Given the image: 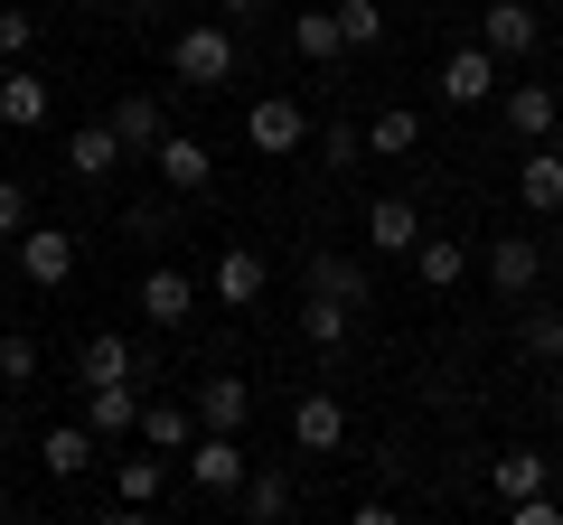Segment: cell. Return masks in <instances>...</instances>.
Segmentation results:
<instances>
[{
  "instance_id": "obj_1",
  "label": "cell",
  "mask_w": 563,
  "mask_h": 525,
  "mask_svg": "<svg viewBox=\"0 0 563 525\" xmlns=\"http://www.w3.org/2000/svg\"><path fill=\"white\" fill-rule=\"evenodd\" d=\"M169 76H179L188 94H217V85H235V38H225L217 20L179 29V38H169Z\"/></svg>"
},
{
  "instance_id": "obj_2",
  "label": "cell",
  "mask_w": 563,
  "mask_h": 525,
  "mask_svg": "<svg viewBox=\"0 0 563 525\" xmlns=\"http://www.w3.org/2000/svg\"><path fill=\"white\" fill-rule=\"evenodd\" d=\"M498 47H479V38H470V47H451V57H442V103H451V113H479V103H498L507 94V85H498Z\"/></svg>"
},
{
  "instance_id": "obj_3",
  "label": "cell",
  "mask_w": 563,
  "mask_h": 525,
  "mask_svg": "<svg viewBox=\"0 0 563 525\" xmlns=\"http://www.w3.org/2000/svg\"><path fill=\"white\" fill-rule=\"evenodd\" d=\"M188 479H198L207 498H244V479H254L244 432H198V442H188Z\"/></svg>"
},
{
  "instance_id": "obj_4",
  "label": "cell",
  "mask_w": 563,
  "mask_h": 525,
  "mask_svg": "<svg viewBox=\"0 0 563 525\" xmlns=\"http://www.w3.org/2000/svg\"><path fill=\"white\" fill-rule=\"evenodd\" d=\"M20 282H38V291L76 282V235L66 225H20Z\"/></svg>"
},
{
  "instance_id": "obj_5",
  "label": "cell",
  "mask_w": 563,
  "mask_h": 525,
  "mask_svg": "<svg viewBox=\"0 0 563 525\" xmlns=\"http://www.w3.org/2000/svg\"><path fill=\"white\" fill-rule=\"evenodd\" d=\"M301 132H310V113L291 94H263L254 113H244V142L263 150V160H291V150H301Z\"/></svg>"
},
{
  "instance_id": "obj_6",
  "label": "cell",
  "mask_w": 563,
  "mask_h": 525,
  "mask_svg": "<svg viewBox=\"0 0 563 525\" xmlns=\"http://www.w3.org/2000/svg\"><path fill=\"white\" fill-rule=\"evenodd\" d=\"M141 404H151V394H141V376H113V384H85V423H95L103 442H132V432H141Z\"/></svg>"
},
{
  "instance_id": "obj_7",
  "label": "cell",
  "mask_w": 563,
  "mask_h": 525,
  "mask_svg": "<svg viewBox=\"0 0 563 525\" xmlns=\"http://www.w3.org/2000/svg\"><path fill=\"white\" fill-rule=\"evenodd\" d=\"M479 47H498V57H536V47H544L536 0H488V10H479Z\"/></svg>"
},
{
  "instance_id": "obj_8",
  "label": "cell",
  "mask_w": 563,
  "mask_h": 525,
  "mask_svg": "<svg viewBox=\"0 0 563 525\" xmlns=\"http://www.w3.org/2000/svg\"><path fill=\"white\" fill-rule=\"evenodd\" d=\"M151 169H161V188H169V198H198V188L217 179V150H207L198 132H169V142L151 150Z\"/></svg>"
},
{
  "instance_id": "obj_9",
  "label": "cell",
  "mask_w": 563,
  "mask_h": 525,
  "mask_svg": "<svg viewBox=\"0 0 563 525\" xmlns=\"http://www.w3.org/2000/svg\"><path fill=\"white\" fill-rule=\"evenodd\" d=\"M291 442H301L310 460H329V450H347V404H339V394H329V384H320V394H301V404H291Z\"/></svg>"
},
{
  "instance_id": "obj_10",
  "label": "cell",
  "mask_w": 563,
  "mask_h": 525,
  "mask_svg": "<svg viewBox=\"0 0 563 525\" xmlns=\"http://www.w3.org/2000/svg\"><path fill=\"white\" fill-rule=\"evenodd\" d=\"M498 113H507V132H517V142H554V132H563L554 85H507V94H498Z\"/></svg>"
},
{
  "instance_id": "obj_11",
  "label": "cell",
  "mask_w": 563,
  "mask_h": 525,
  "mask_svg": "<svg viewBox=\"0 0 563 525\" xmlns=\"http://www.w3.org/2000/svg\"><path fill=\"white\" fill-rule=\"evenodd\" d=\"M188 310H198V282H188L179 262L141 272V320H151V328H188Z\"/></svg>"
},
{
  "instance_id": "obj_12",
  "label": "cell",
  "mask_w": 563,
  "mask_h": 525,
  "mask_svg": "<svg viewBox=\"0 0 563 525\" xmlns=\"http://www.w3.org/2000/svg\"><path fill=\"white\" fill-rule=\"evenodd\" d=\"M198 404H179V394H151V404H141V442L151 450H169V460H188V442H198Z\"/></svg>"
},
{
  "instance_id": "obj_13",
  "label": "cell",
  "mask_w": 563,
  "mask_h": 525,
  "mask_svg": "<svg viewBox=\"0 0 563 525\" xmlns=\"http://www.w3.org/2000/svg\"><path fill=\"white\" fill-rule=\"evenodd\" d=\"M488 282H498L507 301H526V291L544 282V244L536 235H498V244H488Z\"/></svg>"
},
{
  "instance_id": "obj_14",
  "label": "cell",
  "mask_w": 563,
  "mask_h": 525,
  "mask_svg": "<svg viewBox=\"0 0 563 525\" xmlns=\"http://www.w3.org/2000/svg\"><path fill=\"white\" fill-rule=\"evenodd\" d=\"M263 282H273V272H263V254H254V244H225V254H217V272H207V291H217L225 310H254V301H263Z\"/></svg>"
},
{
  "instance_id": "obj_15",
  "label": "cell",
  "mask_w": 563,
  "mask_h": 525,
  "mask_svg": "<svg viewBox=\"0 0 563 525\" xmlns=\"http://www.w3.org/2000/svg\"><path fill=\"white\" fill-rule=\"evenodd\" d=\"M103 122L122 132V150H132V160H151V150L169 142V122H161V94H141V85H132V94H122V103H113Z\"/></svg>"
},
{
  "instance_id": "obj_16",
  "label": "cell",
  "mask_w": 563,
  "mask_h": 525,
  "mask_svg": "<svg viewBox=\"0 0 563 525\" xmlns=\"http://www.w3.org/2000/svg\"><path fill=\"white\" fill-rule=\"evenodd\" d=\"M95 442H103L95 423H57L38 442V469H47V479H85V469H95Z\"/></svg>"
},
{
  "instance_id": "obj_17",
  "label": "cell",
  "mask_w": 563,
  "mask_h": 525,
  "mask_svg": "<svg viewBox=\"0 0 563 525\" xmlns=\"http://www.w3.org/2000/svg\"><path fill=\"white\" fill-rule=\"evenodd\" d=\"M66 169H76V179H113V169H122V132H113V122L66 132Z\"/></svg>"
},
{
  "instance_id": "obj_18",
  "label": "cell",
  "mask_w": 563,
  "mask_h": 525,
  "mask_svg": "<svg viewBox=\"0 0 563 525\" xmlns=\"http://www.w3.org/2000/svg\"><path fill=\"white\" fill-rule=\"evenodd\" d=\"M291 47H301L310 66H329V57H347V29H339V0H301V20H291Z\"/></svg>"
},
{
  "instance_id": "obj_19",
  "label": "cell",
  "mask_w": 563,
  "mask_h": 525,
  "mask_svg": "<svg viewBox=\"0 0 563 525\" xmlns=\"http://www.w3.org/2000/svg\"><path fill=\"white\" fill-rule=\"evenodd\" d=\"M47 76H29V66H10V76H0V122H10V132H38L47 122Z\"/></svg>"
},
{
  "instance_id": "obj_20",
  "label": "cell",
  "mask_w": 563,
  "mask_h": 525,
  "mask_svg": "<svg viewBox=\"0 0 563 525\" xmlns=\"http://www.w3.org/2000/svg\"><path fill=\"white\" fill-rule=\"evenodd\" d=\"M244 413H254V384L244 376H207L198 384V423L207 432H244Z\"/></svg>"
},
{
  "instance_id": "obj_21",
  "label": "cell",
  "mask_w": 563,
  "mask_h": 525,
  "mask_svg": "<svg viewBox=\"0 0 563 525\" xmlns=\"http://www.w3.org/2000/svg\"><path fill=\"white\" fill-rule=\"evenodd\" d=\"M366 244H376V254H413V244H422L413 198H376V206H366Z\"/></svg>"
},
{
  "instance_id": "obj_22",
  "label": "cell",
  "mask_w": 563,
  "mask_h": 525,
  "mask_svg": "<svg viewBox=\"0 0 563 525\" xmlns=\"http://www.w3.org/2000/svg\"><path fill=\"white\" fill-rule=\"evenodd\" d=\"M113 376H141V357H132V338L95 328V338L76 347V384H113Z\"/></svg>"
},
{
  "instance_id": "obj_23",
  "label": "cell",
  "mask_w": 563,
  "mask_h": 525,
  "mask_svg": "<svg viewBox=\"0 0 563 525\" xmlns=\"http://www.w3.org/2000/svg\"><path fill=\"white\" fill-rule=\"evenodd\" d=\"M461 272H470V244H451V235H422L413 244V282L422 291H451Z\"/></svg>"
},
{
  "instance_id": "obj_24",
  "label": "cell",
  "mask_w": 563,
  "mask_h": 525,
  "mask_svg": "<svg viewBox=\"0 0 563 525\" xmlns=\"http://www.w3.org/2000/svg\"><path fill=\"white\" fill-rule=\"evenodd\" d=\"M291 506H301V488H291V469H254V479H244V516H254V525H282Z\"/></svg>"
},
{
  "instance_id": "obj_25",
  "label": "cell",
  "mask_w": 563,
  "mask_h": 525,
  "mask_svg": "<svg viewBox=\"0 0 563 525\" xmlns=\"http://www.w3.org/2000/svg\"><path fill=\"white\" fill-rule=\"evenodd\" d=\"M310 291H329V301L366 310V262H357V254H310Z\"/></svg>"
},
{
  "instance_id": "obj_26",
  "label": "cell",
  "mask_w": 563,
  "mask_h": 525,
  "mask_svg": "<svg viewBox=\"0 0 563 525\" xmlns=\"http://www.w3.org/2000/svg\"><path fill=\"white\" fill-rule=\"evenodd\" d=\"M517 198L536 206V216H554V206H563V150H544V142H536V160L517 169Z\"/></svg>"
},
{
  "instance_id": "obj_27",
  "label": "cell",
  "mask_w": 563,
  "mask_h": 525,
  "mask_svg": "<svg viewBox=\"0 0 563 525\" xmlns=\"http://www.w3.org/2000/svg\"><path fill=\"white\" fill-rule=\"evenodd\" d=\"M413 142H422V113H413V103H385V113L366 122V150H376V160H404Z\"/></svg>"
},
{
  "instance_id": "obj_28",
  "label": "cell",
  "mask_w": 563,
  "mask_h": 525,
  "mask_svg": "<svg viewBox=\"0 0 563 525\" xmlns=\"http://www.w3.org/2000/svg\"><path fill=\"white\" fill-rule=\"evenodd\" d=\"M113 488H122V506H151V498L169 488V450L141 442V460H122V469H113Z\"/></svg>"
},
{
  "instance_id": "obj_29",
  "label": "cell",
  "mask_w": 563,
  "mask_h": 525,
  "mask_svg": "<svg viewBox=\"0 0 563 525\" xmlns=\"http://www.w3.org/2000/svg\"><path fill=\"white\" fill-rule=\"evenodd\" d=\"M301 338L320 347V357H329V347H347V301H329V291H310V301H301Z\"/></svg>"
},
{
  "instance_id": "obj_30",
  "label": "cell",
  "mask_w": 563,
  "mask_h": 525,
  "mask_svg": "<svg viewBox=\"0 0 563 525\" xmlns=\"http://www.w3.org/2000/svg\"><path fill=\"white\" fill-rule=\"evenodd\" d=\"M488 479H498V498H536V488H544V450H498Z\"/></svg>"
},
{
  "instance_id": "obj_31",
  "label": "cell",
  "mask_w": 563,
  "mask_h": 525,
  "mask_svg": "<svg viewBox=\"0 0 563 525\" xmlns=\"http://www.w3.org/2000/svg\"><path fill=\"white\" fill-rule=\"evenodd\" d=\"M517 338H526V357H536V366H563V310H526Z\"/></svg>"
},
{
  "instance_id": "obj_32",
  "label": "cell",
  "mask_w": 563,
  "mask_h": 525,
  "mask_svg": "<svg viewBox=\"0 0 563 525\" xmlns=\"http://www.w3.org/2000/svg\"><path fill=\"white\" fill-rule=\"evenodd\" d=\"M339 29H347V47H376L385 38V0H339Z\"/></svg>"
},
{
  "instance_id": "obj_33",
  "label": "cell",
  "mask_w": 563,
  "mask_h": 525,
  "mask_svg": "<svg viewBox=\"0 0 563 525\" xmlns=\"http://www.w3.org/2000/svg\"><path fill=\"white\" fill-rule=\"evenodd\" d=\"M29 47H38V20H29V10H0V57L20 66Z\"/></svg>"
},
{
  "instance_id": "obj_34",
  "label": "cell",
  "mask_w": 563,
  "mask_h": 525,
  "mask_svg": "<svg viewBox=\"0 0 563 525\" xmlns=\"http://www.w3.org/2000/svg\"><path fill=\"white\" fill-rule=\"evenodd\" d=\"M0 376H10V384H38V347H29V338H0Z\"/></svg>"
},
{
  "instance_id": "obj_35",
  "label": "cell",
  "mask_w": 563,
  "mask_h": 525,
  "mask_svg": "<svg viewBox=\"0 0 563 525\" xmlns=\"http://www.w3.org/2000/svg\"><path fill=\"white\" fill-rule=\"evenodd\" d=\"M20 225H29V188L0 179V235H20Z\"/></svg>"
},
{
  "instance_id": "obj_36",
  "label": "cell",
  "mask_w": 563,
  "mask_h": 525,
  "mask_svg": "<svg viewBox=\"0 0 563 525\" xmlns=\"http://www.w3.org/2000/svg\"><path fill=\"white\" fill-rule=\"evenodd\" d=\"M10 262H20V235H0V282H10Z\"/></svg>"
},
{
  "instance_id": "obj_37",
  "label": "cell",
  "mask_w": 563,
  "mask_h": 525,
  "mask_svg": "<svg viewBox=\"0 0 563 525\" xmlns=\"http://www.w3.org/2000/svg\"><path fill=\"white\" fill-rule=\"evenodd\" d=\"M217 10H254V0H217Z\"/></svg>"
},
{
  "instance_id": "obj_38",
  "label": "cell",
  "mask_w": 563,
  "mask_h": 525,
  "mask_svg": "<svg viewBox=\"0 0 563 525\" xmlns=\"http://www.w3.org/2000/svg\"><path fill=\"white\" fill-rule=\"evenodd\" d=\"M85 10H122V0H85Z\"/></svg>"
},
{
  "instance_id": "obj_39",
  "label": "cell",
  "mask_w": 563,
  "mask_h": 525,
  "mask_svg": "<svg viewBox=\"0 0 563 525\" xmlns=\"http://www.w3.org/2000/svg\"><path fill=\"white\" fill-rule=\"evenodd\" d=\"M0 460H10V442H0Z\"/></svg>"
},
{
  "instance_id": "obj_40",
  "label": "cell",
  "mask_w": 563,
  "mask_h": 525,
  "mask_svg": "<svg viewBox=\"0 0 563 525\" xmlns=\"http://www.w3.org/2000/svg\"><path fill=\"white\" fill-rule=\"evenodd\" d=\"M554 150H563V142H554Z\"/></svg>"
}]
</instances>
